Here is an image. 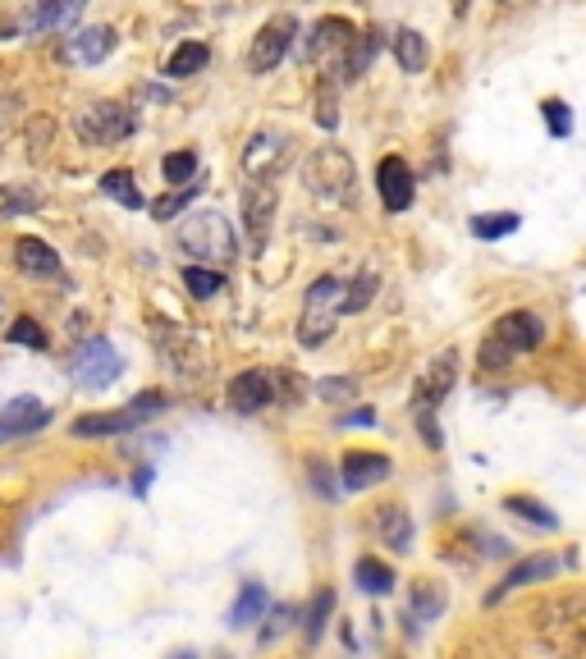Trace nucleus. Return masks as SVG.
<instances>
[{"label":"nucleus","mask_w":586,"mask_h":659,"mask_svg":"<svg viewBox=\"0 0 586 659\" xmlns=\"http://www.w3.org/2000/svg\"><path fill=\"white\" fill-rule=\"evenodd\" d=\"M307 476H312V486H316V495H335V481H330V467H326V458H312L307 463Z\"/></svg>","instance_id":"nucleus-43"},{"label":"nucleus","mask_w":586,"mask_h":659,"mask_svg":"<svg viewBox=\"0 0 586 659\" xmlns=\"http://www.w3.org/2000/svg\"><path fill=\"white\" fill-rule=\"evenodd\" d=\"M541 110H545V124H550L554 138H568V133H573V115H568L564 101H545Z\"/></svg>","instance_id":"nucleus-40"},{"label":"nucleus","mask_w":586,"mask_h":659,"mask_svg":"<svg viewBox=\"0 0 586 659\" xmlns=\"http://www.w3.org/2000/svg\"><path fill=\"white\" fill-rule=\"evenodd\" d=\"M454 380H458V348H445V353L422 371V380H417V389H413V417H417V431H422L426 449H440V444H445L435 412H440L445 394L454 389Z\"/></svg>","instance_id":"nucleus-2"},{"label":"nucleus","mask_w":586,"mask_h":659,"mask_svg":"<svg viewBox=\"0 0 586 659\" xmlns=\"http://www.w3.org/2000/svg\"><path fill=\"white\" fill-rule=\"evenodd\" d=\"M14 266H19L23 275H37V280L60 275V257H55L42 238H33V234H23L19 243H14Z\"/></svg>","instance_id":"nucleus-20"},{"label":"nucleus","mask_w":586,"mask_h":659,"mask_svg":"<svg viewBox=\"0 0 586 659\" xmlns=\"http://www.w3.org/2000/svg\"><path fill=\"white\" fill-rule=\"evenodd\" d=\"M504 508H509V513H518V518H527V522H536V527H545V531L559 527V518H554L550 508L536 504V499H527V495H509V499H504Z\"/></svg>","instance_id":"nucleus-33"},{"label":"nucleus","mask_w":586,"mask_h":659,"mask_svg":"<svg viewBox=\"0 0 586 659\" xmlns=\"http://www.w3.org/2000/svg\"><path fill=\"white\" fill-rule=\"evenodd\" d=\"M170 659H197V655H193V650H174Z\"/></svg>","instance_id":"nucleus-46"},{"label":"nucleus","mask_w":586,"mask_h":659,"mask_svg":"<svg viewBox=\"0 0 586 659\" xmlns=\"http://www.w3.org/2000/svg\"><path fill=\"white\" fill-rule=\"evenodd\" d=\"M78 14H83L78 0H65V5H37V23H42V33H46V28H65V23H74Z\"/></svg>","instance_id":"nucleus-39"},{"label":"nucleus","mask_w":586,"mask_h":659,"mask_svg":"<svg viewBox=\"0 0 586 659\" xmlns=\"http://www.w3.org/2000/svg\"><path fill=\"white\" fill-rule=\"evenodd\" d=\"M207 60H211L207 42H184V46H174V55L165 60V74L170 78H193V74L207 69Z\"/></svg>","instance_id":"nucleus-24"},{"label":"nucleus","mask_w":586,"mask_h":659,"mask_svg":"<svg viewBox=\"0 0 586 659\" xmlns=\"http://www.w3.org/2000/svg\"><path fill=\"white\" fill-rule=\"evenodd\" d=\"M174 238H179V248H184L188 257L216 261V266L234 261V252H239L234 225H229L220 211H193L188 220H179V225H174Z\"/></svg>","instance_id":"nucleus-3"},{"label":"nucleus","mask_w":586,"mask_h":659,"mask_svg":"<svg viewBox=\"0 0 586 659\" xmlns=\"http://www.w3.org/2000/svg\"><path fill=\"white\" fill-rule=\"evenodd\" d=\"M101 193L115 197V202L129 206V211L147 206V197L138 193V179H133V170H110V174H101Z\"/></svg>","instance_id":"nucleus-26"},{"label":"nucleus","mask_w":586,"mask_h":659,"mask_svg":"<svg viewBox=\"0 0 586 659\" xmlns=\"http://www.w3.org/2000/svg\"><path fill=\"white\" fill-rule=\"evenodd\" d=\"M353 577H358V586L367 595H390L394 591V568H385L380 559H358V568H353Z\"/></svg>","instance_id":"nucleus-27"},{"label":"nucleus","mask_w":586,"mask_h":659,"mask_svg":"<svg viewBox=\"0 0 586 659\" xmlns=\"http://www.w3.org/2000/svg\"><path fill=\"white\" fill-rule=\"evenodd\" d=\"M33 206H42V197H37V193H19V188H5V193H0V216L33 211Z\"/></svg>","instance_id":"nucleus-41"},{"label":"nucleus","mask_w":586,"mask_h":659,"mask_svg":"<svg viewBox=\"0 0 586 659\" xmlns=\"http://www.w3.org/2000/svg\"><path fill=\"white\" fill-rule=\"evenodd\" d=\"M376 527H380V536H385V545L390 550H399V554H408V545H413V518L403 513L399 504H390V508H380V518H376Z\"/></svg>","instance_id":"nucleus-23"},{"label":"nucleus","mask_w":586,"mask_h":659,"mask_svg":"<svg viewBox=\"0 0 586 659\" xmlns=\"http://www.w3.org/2000/svg\"><path fill=\"white\" fill-rule=\"evenodd\" d=\"M293 37H298V19H293V14H275V19L261 23V33L252 37V51H248L252 74H271L284 55H289Z\"/></svg>","instance_id":"nucleus-8"},{"label":"nucleus","mask_w":586,"mask_h":659,"mask_svg":"<svg viewBox=\"0 0 586 659\" xmlns=\"http://www.w3.org/2000/svg\"><path fill=\"white\" fill-rule=\"evenodd\" d=\"M394 472V463L385 454H367V449H348L344 463H339V486L348 490V495H358V490H371L380 486L385 476Z\"/></svg>","instance_id":"nucleus-13"},{"label":"nucleus","mask_w":586,"mask_h":659,"mask_svg":"<svg viewBox=\"0 0 586 659\" xmlns=\"http://www.w3.org/2000/svg\"><path fill=\"white\" fill-rule=\"evenodd\" d=\"M371 422H376L371 408H358V412H344V417H339V426H371Z\"/></svg>","instance_id":"nucleus-45"},{"label":"nucleus","mask_w":586,"mask_h":659,"mask_svg":"<svg viewBox=\"0 0 586 659\" xmlns=\"http://www.w3.org/2000/svg\"><path fill=\"white\" fill-rule=\"evenodd\" d=\"M225 399H229V408H234V412H261V408H271V403H275V376L266 367L243 371V376L229 380Z\"/></svg>","instance_id":"nucleus-14"},{"label":"nucleus","mask_w":586,"mask_h":659,"mask_svg":"<svg viewBox=\"0 0 586 659\" xmlns=\"http://www.w3.org/2000/svg\"><path fill=\"white\" fill-rule=\"evenodd\" d=\"M284 156H289V133L261 129V133H252V142L243 147V174H248L252 184H266V179L284 165Z\"/></svg>","instance_id":"nucleus-11"},{"label":"nucleus","mask_w":586,"mask_h":659,"mask_svg":"<svg viewBox=\"0 0 586 659\" xmlns=\"http://www.w3.org/2000/svg\"><path fill=\"white\" fill-rule=\"evenodd\" d=\"M261 614H266V586L248 582V586L239 591V600L229 605V627H252Z\"/></svg>","instance_id":"nucleus-25"},{"label":"nucleus","mask_w":586,"mask_h":659,"mask_svg":"<svg viewBox=\"0 0 586 659\" xmlns=\"http://www.w3.org/2000/svg\"><path fill=\"white\" fill-rule=\"evenodd\" d=\"M78 138L87 142V147H106V142H120L133 133V115L124 106H115V101H92L87 110H78L74 119Z\"/></svg>","instance_id":"nucleus-7"},{"label":"nucleus","mask_w":586,"mask_h":659,"mask_svg":"<svg viewBox=\"0 0 586 659\" xmlns=\"http://www.w3.org/2000/svg\"><path fill=\"white\" fill-rule=\"evenodd\" d=\"M161 174H165V184H174V188L197 184V152H170L161 161Z\"/></svg>","instance_id":"nucleus-30"},{"label":"nucleus","mask_w":586,"mask_h":659,"mask_svg":"<svg viewBox=\"0 0 586 659\" xmlns=\"http://www.w3.org/2000/svg\"><path fill=\"white\" fill-rule=\"evenodd\" d=\"M316 119H321V129H335L339 124V110H335V87H330V78L321 83V110H316Z\"/></svg>","instance_id":"nucleus-42"},{"label":"nucleus","mask_w":586,"mask_h":659,"mask_svg":"<svg viewBox=\"0 0 586 659\" xmlns=\"http://www.w3.org/2000/svg\"><path fill=\"white\" fill-rule=\"evenodd\" d=\"M316 399H321V403H353V399H358V380H353V376L316 380Z\"/></svg>","instance_id":"nucleus-35"},{"label":"nucleus","mask_w":586,"mask_h":659,"mask_svg":"<svg viewBox=\"0 0 586 659\" xmlns=\"http://www.w3.org/2000/svg\"><path fill=\"white\" fill-rule=\"evenodd\" d=\"M376 289H380V280H376V275H371V271H362L358 275V280H353V284H348V289H344V303H339V316H353V312H367V307H371V298H376Z\"/></svg>","instance_id":"nucleus-29"},{"label":"nucleus","mask_w":586,"mask_h":659,"mask_svg":"<svg viewBox=\"0 0 586 659\" xmlns=\"http://www.w3.org/2000/svg\"><path fill=\"white\" fill-rule=\"evenodd\" d=\"M115 28H106V23H92V28H78V33L65 37V55L69 60H78V65H101L110 51H115Z\"/></svg>","instance_id":"nucleus-17"},{"label":"nucleus","mask_w":586,"mask_h":659,"mask_svg":"<svg viewBox=\"0 0 586 659\" xmlns=\"http://www.w3.org/2000/svg\"><path fill=\"white\" fill-rule=\"evenodd\" d=\"M353 23L348 19H335V14H326V19L312 28V37H307V60H330V55H344L348 42H353Z\"/></svg>","instance_id":"nucleus-19"},{"label":"nucleus","mask_w":586,"mask_h":659,"mask_svg":"<svg viewBox=\"0 0 586 659\" xmlns=\"http://www.w3.org/2000/svg\"><path fill=\"white\" fill-rule=\"evenodd\" d=\"M559 568H564V559H554V554H532V559L513 563L509 573H504V582L486 595V605H495V600H504L509 591H522V586H532V582H550Z\"/></svg>","instance_id":"nucleus-16"},{"label":"nucleus","mask_w":586,"mask_h":659,"mask_svg":"<svg viewBox=\"0 0 586 659\" xmlns=\"http://www.w3.org/2000/svg\"><path fill=\"white\" fill-rule=\"evenodd\" d=\"M490 344L500 348L504 357L513 353H532V348L545 344V321L536 312H504L500 321H495V335H490Z\"/></svg>","instance_id":"nucleus-10"},{"label":"nucleus","mask_w":586,"mask_h":659,"mask_svg":"<svg viewBox=\"0 0 586 659\" xmlns=\"http://www.w3.org/2000/svg\"><path fill=\"white\" fill-rule=\"evenodd\" d=\"M0 33H5V37H33V33H42V23H37V5L5 10V14H0Z\"/></svg>","instance_id":"nucleus-32"},{"label":"nucleus","mask_w":586,"mask_h":659,"mask_svg":"<svg viewBox=\"0 0 586 659\" xmlns=\"http://www.w3.org/2000/svg\"><path fill=\"white\" fill-rule=\"evenodd\" d=\"M275 211H280V193H275V184H248L243 188V229H248L252 248L266 243Z\"/></svg>","instance_id":"nucleus-12"},{"label":"nucleus","mask_w":586,"mask_h":659,"mask_svg":"<svg viewBox=\"0 0 586 659\" xmlns=\"http://www.w3.org/2000/svg\"><path fill=\"white\" fill-rule=\"evenodd\" d=\"M339 303H344V284L339 275H316L312 289L303 298V321H298V344L303 348H321L335 335L339 321Z\"/></svg>","instance_id":"nucleus-5"},{"label":"nucleus","mask_w":586,"mask_h":659,"mask_svg":"<svg viewBox=\"0 0 586 659\" xmlns=\"http://www.w3.org/2000/svg\"><path fill=\"white\" fill-rule=\"evenodd\" d=\"M440 609H445V591L435 582H417L413 591V614L422 618V623H431V618H440Z\"/></svg>","instance_id":"nucleus-34"},{"label":"nucleus","mask_w":586,"mask_h":659,"mask_svg":"<svg viewBox=\"0 0 586 659\" xmlns=\"http://www.w3.org/2000/svg\"><path fill=\"white\" fill-rule=\"evenodd\" d=\"M353 184H358V165L344 147H316L312 156L303 161V188L321 202L339 206L353 197Z\"/></svg>","instance_id":"nucleus-4"},{"label":"nucleus","mask_w":586,"mask_h":659,"mask_svg":"<svg viewBox=\"0 0 586 659\" xmlns=\"http://www.w3.org/2000/svg\"><path fill=\"white\" fill-rule=\"evenodd\" d=\"M161 408H165V399L156 394V389H147V394H138V399L129 403V408H120V412H87V417H78L69 431H74L78 440H106V435H124V431H133V426H142L147 417H156Z\"/></svg>","instance_id":"nucleus-6"},{"label":"nucleus","mask_w":586,"mask_h":659,"mask_svg":"<svg viewBox=\"0 0 586 659\" xmlns=\"http://www.w3.org/2000/svg\"><path fill=\"white\" fill-rule=\"evenodd\" d=\"M193 197H197V184L179 188V193H161V197H156V202H152V216L165 225V220H174V216H179V211H188V206H193Z\"/></svg>","instance_id":"nucleus-36"},{"label":"nucleus","mask_w":586,"mask_h":659,"mask_svg":"<svg viewBox=\"0 0 586 659\" xmlns=\"http://www.w3.org/2000/svg\"><path fill=\"white\" fill-rule=\"evenodd\" d=\"M513 229H518V216H513V211H495V216L472 220V234L477 238H504V234H513Z\"/></svg>","instance_id":"nucleus-38"},{"label":"nucleus","mask_w":586,"mask_h":659,"mask_svg":"<svg viewBox=\"0 0 586 659\" xmlns=\"http://www.w3.org/2000/svg\"><path fill=\"white\" fill-rule=\"evenodd\" d=\"M330 609H335V591H326V586H321V591H316V600L307 605V618H303V632H307V641H312V646L321 641V632H326Z\"/></svg>","instance_id":"nucleus-31"},{"label":"nucleus","mask_w":586,"mask_h":659,"mask_svg":"<svg viewBox=\"0 0 586 659\" xmlns=\"http://www.w3.org/2000/svg\"><path fill=\"white\" fill-rule=\"evenodd\" d=\"M46 422H51V412H46L33 394H23V399H14L10 408L0 412V440H23V435L42 431Z\"/></svg>","instance_id":"nucleus-18"},{"label":"nucleus","mask_w":586,"mask_h":659,"mask_svg":"<svg viewBox=\"0 0 586 659\" xmlns=\"http://www.w3.org/2000/svg\"><path fill=\"white\" fill-rule=\"evenodd\" d=\"M376 51H380V33L376 28H367V33H358L353 42H348V51H344V65H339V74L353 83V78H362L371 69V60H376Z\"/></svg>","instance_id":"nucleus-21"},{"label":"nucleus","mask_w":586,"mask_h":659,"mask_svg":"<svg viewBox=\"0 0 586 659\" xmlns=\"http://www.w3.org/2000/svg\"><path fill=\"white\" fill-rule=\"evenodd\" d=\"M390 46H394V60H399L403 74H422L426 60H431V51H426V42H422V33H417V28H399Z\"/></svg>","instance_id":"nucleus-22"},{"label":"nucleus","mask_w":586,"mask_h":659,"mask_svg":"<svg viewBox=\"0 0 586 659\" xmlns=\"http://www.w3.org/2000/svg\"><path fill=\"white\" fill-rule=\"evenodd\" d=\"M289 618H293V605H275V614H271V627L261 632V641L271 646L275 637H284V627H289Z\"/></svg>","instance_id":"nucleus-44"},{"label":"nucleus","mask_w":586,"mask_h":659,"mask_svg":"<svg viewBox=\"0 0 586 659\" xmlns=\"http://www.w3.org/2000/svg\"><path fill=\"white\" fill-rule=\"evenodd\" d=\"M376 193L380 202H385V211H408L413 206V170H408V161L403 156H385V161L376 165Z\"/></svg>","instance_id":"nucleus-15"},{"label":"nucleus","mask_w":586,"mask_h":659,"mask_svg":"<svg viewBox=\"0 0 586 659\" xmlns=\"http://www.w3.org/2000/svg\"><path fill=\"white\" fill-rule=\"evenodd\" d=\"M5 339H10V344H23V348H46V344H51V339H46V330L33 321V316H19V321H10Z\"/></svg>","instance_id":"nucleus-37"},{"label":"nucleus","mask_w":586,"mask_h":659,"mask_svg":"<svg viewBox=\"0 0 586 659\" xmlns=\"http://www.w3.org/2000/svg\"><path fill=\"white\" fill-rule=\"evenodd\" d=\"M536 641L554 659L586 655V595H554L536 609Z\"/></svg>","instance_id":"nucleus-1"},{"label":"nucleus","mask_w":586,"mask_h":659,"mask_svg":"<svg viewBox=\"0 0 586 659\" xmlns=\"http://www.w3.org/2000/svg\"><path fill=\"white\" fill-rule=\"evenodd\" d=\"M124 371V357L115 353V344L110 339H92V344H83V353L74 357V380L83 389H106L115 385Z\"/></svg>","instance_id":"nucleus-9"},{"label":"nucleus","mask_w":586,"mask_h":659,"mask_svg":"<svg viewBox=\"0 0 586 659\" xmlns=\"http://www.w3.org/2000/svg\"><path fill=\"white\" fill-rule=\"evenodd\" d=\"M184 289L193 293L197 303H207V298H216L225 289V275L211 271V266H184Z\"/></svg>","instance_id":"nucleus-28"}]
</instances>
